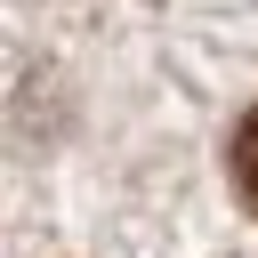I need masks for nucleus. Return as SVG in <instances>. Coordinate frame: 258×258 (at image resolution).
Returning <instances> with one entry per match:
<instances>
[{"label": "nucleus", "instance_id": "obj_1", "mask_svg": "<svg viewBox=\"0 0 258 258\" xmlns=\"http://www.w3.org/2000/svg\"><path fill=\"white\" fill-rule=\"evenodd\" d=\"M226 161H234V194L258 210V105L242 113V129H234V153H226Z\"/></svg>", "mask_w": 258, "mask_h": 258}]
</instances>
